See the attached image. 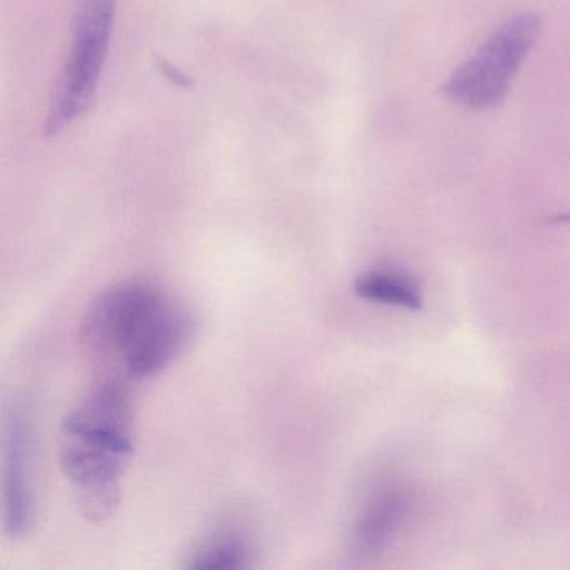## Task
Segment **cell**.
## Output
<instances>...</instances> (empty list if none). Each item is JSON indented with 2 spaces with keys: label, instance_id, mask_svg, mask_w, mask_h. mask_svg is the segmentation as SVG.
<instances>
[{
  "label": "cell",
  "instance_id": "9",
  "mask_svg": "<svg viewBox=\"0 0 570 570\" xmlns=\"http://www.w3.org/2000/svg\"><path fill=\"white\" fill-rule=\"evenodd\" d=\"M253 563V547L243 533L222 529L203 539L186 560L189 569H246Z\"/></svg>",
  "mask_w": 570,
  "mask_h": 570
},
{
  "label": "cell",
  "instance_id": "10",
  "mask_svg": "<svg viewBox=\"0 0 570 570\" xmlns=\"http://www.w3.org/2000/svg\"><path fill=\"white\" fill-rule=\"evenodd\" d=\"M161 69L163 72H166V75H168L169 78H171L173 81L176 82V85H181L185 86V88H188L189 79L186 78V76L183 75V72H179L178 69L173 68V66H169L168 62L165 61L161 62Z\"/></svg>",
  "mask_w": 570,
  "mask_h": 570
},
{
  "label": "cell",
  "instance_id": "1",
  "mask_svg": "<svg viewBox=\"0 0 570 570\" xmlns=\"http://www.w3.org/2000/svg\"><path fill=\"white\" fill-rule=\"evenodd\" d=\"M132 430L131 395L118 380L92 386L62 420L59 465L89 522H106L121 503L122 479L135 453Z\"/></svg>",
  "mask_w": 570,
  "mask_h": 570
},
{
  "label": "cell",
  "instance_id": "8",
  "mask_svg": "<svg viewBox=\"0 0 570 570\" xmlns=\"http://www.w3.org/2000/svg\"><path fill=\"white\" fill-rule=\"evenodd\" d=\"M353 289L360 298L395 308L420 309L423 292L420 283L395 269H368L356 276Z\"/></svg>",
  "mask_w": 570,
  "mask_h": 570
},
{
  "label": "cell",
  "instance_id": "5",
  "mask_svg": "<svg viewBox=\"0 0 570 570\" xmlns=\"http://www.w3.org/2000/svg\"><path fill=\"white\" fill-rule=\"evenodd\" d=\"M2 446V527L9 539L21 540L36 522L35 436L21 403L8 410Z\"/></svg>",
  "mask_w": 570,
  "mask_h": 570
},
{
  "label": "cell",
  "instance_id": "2",
  "mask_svg": "<svg viewBox=\"0 0 570 570\" xmlns=\"http://www.w3.org/2000/svg\"><path fill=\"white\" fill-rule=\"evenodd\" d=\"M116 0H79L72 45L58 78L46 135L56 136L81 118L95 99L115 26Z\"/></svg>",
  "mask_w": 570,
  "mask_h": 570
},
{
  "label": "cell",
  "instance_id": "6",
  "mask_svg": "<svg viewBox=\"0 0 570 570\" xmlns=\"http://www.w3.org/2000/svg\"><path fill=\"white\" fill-rule=\"evenodd\" d=\"M159 288L146 282L116 283L99 293L81 322V342L98 356L119 358L122 346Z\"/></svg>",
  "mask_w": 570,
  "mask_h": 570
},
{
  "label": "cell",
  "instance_id": "7",
  "mask_svg": "<svg viewBox=\"0 0 570 570\" xmlns=\"http://www.w3.org/2000/svg\"><path fill=\"white\" fill-rule=\"evenodd\" d=\"M412 497L400 487L379 490L356 517L352 530V547L356 556L370 557L382 552L405 523Z\"/></svg>",
  "mask_w": 570,
  "mask_h": 570
},
{
  "label": "cell",
  "instance_id": "3",
  "mask_svg": "<svg viewBox=\"0 0 570 570\" xmlns=\"http://www.w3.org/2000/svg\"><path fill=\"white\" fill-rule=\"evenodd\" d=\"M540 19L513 16L497 28L487 41L446 79L443 92L456 105L489 109L500 105L513 78L540 36Z\"/></svg>",
  "mask_w": 570,
  "mask_h": 570
},
{
  "label": "cell",
  "instance_id": "4",
  "mask_svg": "<svg viewBox=\"0 0 570 570\" xmlns=\"http://www.w3.org/2000/svg\"><path fill=\"white\" fill-rule=\"evenodd\" d=\"M196 328L191 309L158 292L132 326L119 360L132 379H151L188 348Z\"/></svg>",
  "mask_w": 570,
  "mask_h": 570
}]
</instances>
